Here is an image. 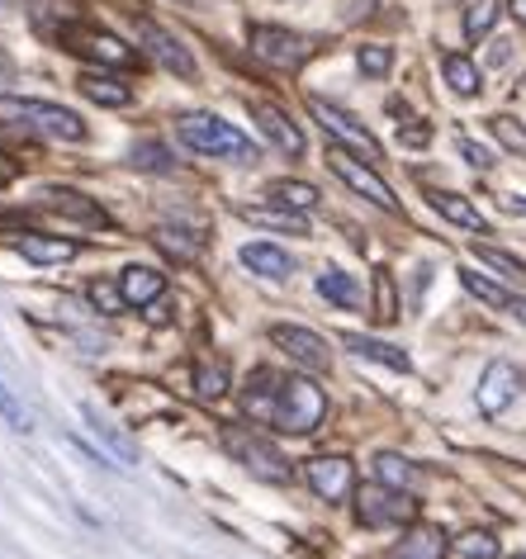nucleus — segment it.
Returning a JSON list of instances; mask_svg holds the SVG:
<instances>
[{
  "label": "nucleus",
  "mask_w": 526,
  "mask_h": 559,
  "mask_svg": "<svg viewBox=\"0 0 526 559\" xmlns=\"http://www.w3.org/2000/svg\"><path fill=\"white\" fill-rule=\"evenodd\" d=\"M0 119L5 123H20L38 138H52V143H86V119L76 109H62V105H48V100H20V95H5L0 100Z\"/></svg>",
  "instance_id": "f257e3e1"
},
{
  "label": "nucleus",
  "mask_w": 526,
  "mask_h": 559,
  "mask_svg": "<svg viewBox=\"0 0 526 559\" xmlns=\"http://www.w3.org/2000/svg\"><path fill=\"white\" fill-rule=\"evenodd\" d=\"M176 133H181V143H186V147L204 152V157H232V162H247V166L256 162L252 138L238 133L228 119L204 115V109H195V115H181V119H176Z\"/></svg>",
  "instance_id": "f03ea898"
},
{
  "label": "nucleus",
  "mask_w": 526,
  "mask_h": 559,
  "mask_svg": "<svg viewBox=\"0 0 526 559\" xmlns=\"http://www.w3.org/2000/svg\"><path fill=\"white\" fill-rule=\"evenodd\" d=\"M323 417H327V394H323V389H318L309 374H285L271 427L289 431V437H309V431H318Z\"/></svg>",
  "instance_id": "7ed1b4c3"
},
{
  "label": "nucleus",
  "mask_w": 526,
  "mask_h": 559,
  "mask_svg": "<svg viewBox=\"0 0 526 559\" xmlns=\"http://www.w3.org/2000/svg\"><path fill=\"white\" fill-rule=\"evenodd\" d=\"M224 451L238 460V465L252 469L256 479H266V484H289V479H295L289 460L275 451L266 437H256L252 427H224Z\"/></svg>",
  "instance_id": "20e7f679"
},
{
  "label": "nucleus",
  "mask_w": 526,
  "mask_h": 559,
  "mask_svg": "<svg viewBox=\"0 0 526 559\" xmlns=\"http://www.w3.org/2000/svg\"><path fill=\"white\" fill-rule=\"evenodd\" d=\"M309 115H313L318 123H323V133H327L337 147L356 152V157H366L370 166H380V162H384V147L375 143V133H370V129H366V123L356 119V115H346L342 105L318 100V95H313V100H309Z\"/></svg>",
  "instance_id": "39448f33"
},
{
  "label": "nucleus",
  "mask_w": 526,
  "mask_h": 559,
  "mask_svg": "<svg viewBox=\"0 0 526 559\" xmlns=\"http://www.w3.org/2000/svg\"><path fill=\"white\" fill-rule=\"evenodd\" d=\"M356 516L366 526H413L418 522V502L408 488H390V484H361L356 488Z\"/></svg>",
  "instance_id": "423d86ee"
},
{
  "label": "nucleus",
  "mask_w": 526,
  "mask_h": 559,
  "mask_svg": "<svg viewBox=\"0 0 526 559\" xmlns=\"http://www.w3.org/2000/svg\"><path fill=\"white\" fill-rule=\"evenodd\" d=\"M58 44L67 52H76V58H91V62H100V67H133L143 52L129 48L123 38H115L109 29H91V24H67V29L58 34Z\"/></svg>",
  "instance_id": "0eeeda50"
},
{
  "label": "nucleus",
  "mask_w": 526,
  "mask_h": 559,
  "mask_svg": "<svg viewBox=\"0 0 526 559\" xmlns=\"http://www.w3.org/2000/svg\"><path fill=\"white\" fill-rule=\"evenodd\" d=\"M327 166L337 171V180H346V190H356L361 200H370L375 209H384V214H398V200H394V190L380 180V171L370 166L366 157H356V152H346V147H332L327 152Z\"/></svg>",
  "instance_id": "6e6552de"
},
{
  "label": "nucleus",
  "mask_w": 526,
  "mask_h": 559,
  "mask_svg": "<svg viewBox=\"0 0 526 559\" xmlns=\"http://www.w3.org/2000/svg\"><path fill=\"white\" fill-rule=\"evenodd\" d=\"M252 52L275 72H299L309 62L313 44L295 29H280V24H252Z\"/></svg>",
  "instance_id": "1a4fd4ad"
},
{
  "label": "nucleus",
  "mask_w": 526,
  "mask_h": 559,
  "mask_svg": "<svg viewBox=\"0 0 526 559\" xmlns=\"http://www.w3.org/2000/svg\"><path fill=\"white\" fill-rule=\"evenodd\" d=\"M133 29H138V48L147 52L157 67H166V72H176L181 81H195V58H190V48L181 44L176 34H166L162 24H152V20H143L133 10Z\"/></svg>",
  "instance_id": "9d476101"
},
{
  "label": "nucleus",
  "mask_w": 526,
  "mask_h": 559,
  "mask_svg": "<svg viewBox=\"0 0 526 559\" xmlns=\"http://www.w3.org/2000/svg\"><path fill=\"white\" fill-rule=\"evenodd\" d=\"M303 479H309L313 493L327 498V502H346L356 493V469H351V460H346V455H313V460H303Z\"/></svg>",
  "instance_id": "9b49d317"
},
{
  "label": "nucleus",
  "mask_w": 526,
  "mask_h": 559,
  "mask_svg": "<svg viewBox=\"0 0 526 559\" xmlns=\"http://www.w3.org/2000/svg\"><path fill=\"white\" fill-rule=\"evenodd\" d=\"M271 342L280 346V352L295 360V366H303L309 374H323L332 366V352H327V342L318 337V332L309 328H295V323H275L271 328Z\"/></svg>",
  "instance_id": "f8f14e48"
},
{
  "label": "nucleus",
  "mask_w": 526,
  "mask_h": 559,
  "mask_svg": "<svg viewBox=\"0 0 526 559\" xmlns=\"http://www.w3.org/2000/svg\"><path fill=\"white\" fill-rule=\"evenodd\" d=\"M517 389H522L517 366H507V360H489V366H483V374H479V389H475L479 413H483V417L507 413L512 399H517Z\"/></svg>",
  "instance_id": "ddd939ff"
},
{
  "label": "nucleus",
  "mask_w": 526,
  "mask_h": 559,
  "mask_svg": "<svg viewBox=\"0 0 526 559\" xmlns=\"http://www.w3.org/2000/svg\"><path fill=\"white\" fill-rule=\"evenodd\" d=\"M5 242L15 247L24 261H34V265H67L81 251L72 237H48V233H10Z\"/></svg>",
  "instance_id": "4468645a"
},
{
  "label": "nucleus",
  "mask_w": 526,
  "mask_h": 559,
  "mask_svg": "<svg viewBox=\"0 0 526 559\" xmlns=\"http://www.w3.org/2000/svg\"><path fill=\"white\" fill-rule=\"evenodd\" d=\"M451 555V540L441 526H408L404 540H394L390 550H384V559H446Z\"/></svg>",
  "instance_id": "2eb2a0df"
},
{
  "label": "nucleus",
  "mask_w": 526,
  "mask_h": 559,
  "mask_svg": "<svg viewBox=\"0 0 526 559\" xmlns=\"http://www.w3.org/2000/svg\"><path fill=\"white\" fill-rule=\"evenodd\" d=\"M252 119H256V129L285 152V157H303V133H299V123L289 119L285 109H275V105H266V100H256V105H252Z\"/></svg>",
  "instance_id": "dca6fc26"
},
{
  "label": "nucleus",
  "mask_w": 526,
  "mask_h": 559,
  "mask_svg": "<svg viewBox=\"0 0 526 559\" xmlns=\"http://www.w3.org/2000/svg\"><path fill=\"white\" fill-rule=\"evenodd\" d=\"M280 384H285V374H275V370H256L252 380H247V389H242V408H247V417H252V423H275Z\"/></svg>",
  "instance_id": "f3484780"
},
{
  "label": "nucleus",
  "mask_w": 526,
  "mask_h": 559,
  "mask_svg": "<svg viewBox=\"0 0 526 559\" xmlns=\"http://www.w3.org/2000/svg\"><path fill=\"white\" fill-rule=\"evenodd\" d=\"M48 209H58V214H67V218H76V223H91V228H105V209L100 204H91L81 190H67V186H48L44 194H38Z\"/></svg>",
  "instance_id": "a211bd4d"
},
{
  "label": "nucleus",
  "mask_w": 526,
  "mask_h": 559,
  "mask_svg": "<svg viewBox=\"0 0 526 559\" xmlns=\"http://www.w3.org/2000/svg\"><path fill=\"white\" fill-rule=\"evenodd\" d=\"M76 86L86 100L95 105H105V109H123V105H133V86H123L119 76H109V72H81L76 76Z\"/></svg>",
  "instance_id": "6ab92c4d"
},
{
  "label": "nucleus",
  "mask_w": 526,
  "mask_h": 559,
  "mask_svg": "<svg viewBox=\"0 0 526 559\" xmlns=\"http://www.w3.org/2000/svg\"><path fill=\"white\" fill-rule=\"evenodd\" d=\"M238 214L247 218V223H261V228H280V233H295V237H303L309 233V218L299 214V209H289V204H242Z\"/></svg>",
  "instance_id": "aec40b11"
},
{
  "label": "nucleus",
  "mask_w": 526,
  "mask_h": 559,
  "mask_svg": "<svg viewBox=\"0 0 526 559\" xmlns=\"http://www.w3.org/2000/svg\"><path fill=\"white\" fill-rule=\"evenodd\" d=\"M119 285H123V299L138 304V309H147V304H157L166 295V275L152 271V265H129L119 275Z\"/></svg>",
  "instance_id": "412c9836"
},
{
  "label": "nucleus",
  "mask_w": 526,
  "mask_h": 559,
  "mask_svg": "<svg viewBox=\"0 0 526 559\" xmlns=\"http://www.w3.org/2000/svg\"><path fill=\"white\" fill-rule=\"evenodd\" d=\"M342 346H346V352H356L361 360H380V366H390V370H398V374L413 370V360L398 352V346L375 342V337H361V332H342Z\"/></svg>",
  "instance_id": "4be33fe9"
},
{
  "label": "nucleus",
  "mask_w": 526,
  "mask_h": 559,
  "mask_svg": "<svg viewBox=\"0 0 526 559\" xmlns=\"http://www.w3.org/2000/svg\"><path fill=\"white\" fill-rule=\"evenodd\" d=\"M242 265H247L252 275H266V280H285L289 271H295L289 251L271 247V242H247V247H242Z\"/></svg>",
  "instance_id": "5701e85b"
},
{
  "label": "nucleus",
  "mask_w": 526,
  "mask_h": 559,
  "mask_svg": "<svg viewBox=\"0 0 526 559\" xmlns=\"http://www.w3.org/2000/svg\"><path fill=\"white\" fill-rule=\"evenodd\" d=\"M432 209L441 218H451L455 228H469V233H489V218L479 214L465 194H451V190H432Z\"/></svg>",
  "instance_id": "b1692460"
},
{
  "label": "nucleus",
  "mask_w": 526,
  "mask_h": 559,
  "mask_svg": "<svg viewBox=\"0 0 526 559\" xmlns=\"http://www.w3.org/2000/svg\"><path fill=\"white\" fill-rule=\"evenodd\" d=\"M441 76H446V86L461 95V100H475V95L483 91V76H479V67L465 58V52H446L441 58Z\"/></svg>",
  "instance_id": "393cba45"
},
{
  "label": "nucleus",
  "mask_w": 526,
  "mask_h": 559,
  "mask_svg": "<svg viewBox=\"0 0 526 559\" xmlns=\"http://www.w3.org/2000/svg\"><path fill=\"white\" fill-rule=\"evenodd\" d=\"M29 20H34L44 34L58 38L67 24L81 20V5H76V0H29Z\"/></svg>",
  "instance_id": "a878e982"
},
{
  "label": "nucleus",
  "mask_w": 526,
  "mask_h": 559,
  "mask_svg": "<svg viewBox=\"0 0 526 559\" xmlns=\"http://www.w3.org/2000/svg\"><path fill=\"white\" fill-rule=\"evenodd\" d=\"M318 295L337 309H361V285H356L346 271H323L318 275Z\"/></svg>",
  "instance_id": "bb28decb"
},
{
  "label": "nucleus",
  "mask_w": 526,
  "mask_h": 559,
  "mask_svg": "<svg viewBox=\"0 0 526 559\" xmlns=\"http://www.w3.org/2000/svg\"><path fill=\"white\" fill-rule=\"evenodd\" d=\"M493 24H498V0H465L461 5V29H465L469 44L489 38Z\"/></svg>",
  "instance_id": "cd10ccee"
},
{
  "label": "nucleus",
  "mask_w": 526,
  "mask_h": 559,
  "mask_svg": "<svg viewBox=\"0 0 526 559\" xmlns=\"http://www.w3.org/2000/svg\"><path fill=\"white\" fill-rule=\"evenodd\" d=\"M81 417H86V423H91V431H95V441H105V445H109V451H115V455L123 460V465H133V460H138V451H133V441H129V437H123V431H119V427H109V423H105V417H100V413H95V408H91V403H86V408H81Z\"/></svg>",
  "instance_id": "c85d7f7f"
},
{
  "label": "nucleus",
  "mask_w": 526,
  "mask_h": 559,
  "mask_svg": "<svg viewBox=\"0 0 526 559\" xmlns=\"http://www.w3.org/2000/svg\"><path fill=\"white\" fill-rule=\"evenodd\" d=\"M375 479L390 484V488H413L418 484V465L404 460V455H394V451H380L375 455Z\"/></svg>",
  "instance_id": "c756f323"
},
{
  "label": "nucleus",
  "mask_w": 526,
  "mask_h": 559,
  "mask_svg": "<svg viewBox=\"0 0 526 559\" xmlns=\"http://www.w3.org/2000/svg\"><path fill=\"white\" fill-rule=\"evenodd\" d=\"M152 242H157L166 257H176V261H195L200 247H204V237L186 233V228H157V233H152Z\"/></svg>",
  "instance_id": "7c9ffc66"
},
{
  "label": "nucleus",
  "mask_w": 526,
  "mask_h": 559,
  "mask_svg": "<svg viewBox=\"0 0 526 559\" xmlns=\"http://www.w3.org/2000/svg\"><path fill=\"white\" fill-rule=\"evenodd\" d=\"M271 200L299 209V214H309V209H318V190L309 186V180H275V186H271Z\"/></svg>",
  "instance_id": "2f4dec72"
},
{
  "label": "nucleus",
  "mask_w": 526,
  "mask_h": 559,
  "mask_svg": "<svg viewBox=\"0 0 526 559\" xmlns=\"http://www.w3.org/2000/svg\"><path fill=\"white\" fill-rule=\"evenodd\" d=\"M461 285H465V289H469V295H475V299H483V304H489V309H507V304H512V289H503V285H493V280H489V275L469 271V265H465V271H461Z\"/></svg>",
  "instance_id": "473e14b6"
},
{
  "label": "nucleus",
  "mask_w": 526,
  "mask_h": 559,
  "mask_svg": "<svg viewBox=\"0 0 526 559\" xmlns=\"http://www.w3.org/2000/svg\"><path fill=\"white\" fill-rule=\"evenodd\" d=\"M489 133H493L507 152H517V157H526V123H517L512 115H493V119H489Z\"/></svg>",
  "instance_id": "72a5a7b5"
},
{
  "label": "nucleus",
  "mask_w": 526,
  "mask_h": 559,
  "mask_svg": "<svg viewBox=\"0 0 526 559\" xmlns=\"http://www.w3.org/2000/svg\"><path fill=\"white\" fill-rule=\"evenodd\" d=\"M479 251V261L483 265H493L503 280H512V285H526V261H517V257H507V251H498V247H475Z\"/></svg>",
  "instance_id": "f704fd0d"
},
{
  "label": "nucleus",
  "mask_w": 526,
  "mask_h": 559,
  "mask_svg": "<svg viewBox=\"0 0 526 559\" xmlns=\"http://www.w3.org/2000/svg\"><path fill=\"white\" fill-rule=\"evenodd\" d=\"M455 555L461 559H498V536L493 531H465V536L455 540Z\"/></svg>",
  "instance_id": "c9c22d12"
},
{
  "label": "nucleus",
  "mask_w": 526,
  "mask_h": 559,
  "mask_svg": "<svg viewBox=\"0 0 526 559\" xmlns=\"http://www.w3.org/2000/svg\"><path fill=\"white\" fill-rule=\"evenodd\" d=\"M133 166H138V171L166 176V171H176V157H171V152H166L162 143H138V147H133Z\"/></svg>",
  "instance_id": "e433bc0d"
},
{
  "label": "nucleus",
  "mask_w": 526,
  "mask_h": 559,
  "mask_svg": "<svg viewBox=\"0 0 526 559\" xmlns=\"http://www.w3.org/2000/svg\"><path fill=\"white\" fill-rule=\"evenodd\" d=\"M86 299H91L100 313H109V318L129 309V299H123V285H109V280H95V285L86 289Z\"/></svg>",
  "instance_id": "4c0bfd02"
},
{
  "label": "nucleus",
  "mask_w": 526,
  "mask_h": 559,
  "mask_svg": "<svg viewBox=\"0 0 526 559\" xmlns=\"http://www.w3.org/2000/svg\"><path fill=\"white\" fill-rule=\"evenodd\" d=\"M195 394H200L204 403L224 399V394H228V370H224V366H195Z\"/></svg>",
  "instance_id": "58836bf2"
},
{
  "label": "nucleus",
  "mask_w": 526,
  "mask_h": 559,
  "mask_svg": "<svg viewBox=\"0 0 526 559\" xmlns=\"http://www.w3.org/2000/svg\"><path fill=\"white\" fill-rule=\"evenodd\" d=\"M0 423H5L10 431H34V423H29V413H24V403L10 394L5 384H0Z\"/></svg>",
  "instance_id": "ea45409f"
},
{
  "label": "nucleus",
  "mask_w": 526,
  "mask_h": 559,
  "mask_svg": "<svg viewBox=\"0 0 526 559\" xmlns=\"http://www.w3.org/2000/svg\"><path fill=\"white\" fill-rule=\"evenodd\" d=\"M375 318H380V323H394V318H398V295H394V280L390 275H375Z\"/></svg>",
  "instance_id": "a19ab883"
},
{
  "label": "nucleus",
  "mask_w": 526,
  "mask_h": 559,
  "mask_svg": "<svg viewBox=\"0 0 526 559\" xmlns=\"http://www.w3.org/2000/svg\"><path fill=\"white\" fill-rule=\"evenodd\" d=\"M356 62H361V72L366 76H384L394 67V52L390 48H380V44H366L361 52H356Z\"/></svg>",
  "instance_id": "79ce46f5"
},
{
  "label": "nucleus",
  "mask_w": 526,
  "mask_h": 559,
  "mask_svg": "<svg viewBox=\"0 0 526 559\" xmlns=\"http://www.w3.org/2000/svg\"><path fill=\"white\" fill-rule=\"evenodd\" d=\"M461 157L475 166V171H489V166H493V152H489V147H479L475 138H461Z\"/></svg>",
  "instance_id": "37998d69"
},
{
  "label": "nucleus",
  "mask_w": 526,
  "mask_h": 559,
  "mask_svg": "<svg viewBox=\"0 0 526 559\" xmlns=\"http://www.w3.org/2000/svg\"><path fill=\"white\" fill-rule=\"evenodd\" d=\"M507 313H512V318H517V323L526 328V299H517V295H512V304H507Z\"/></svg>",
  "instance_id": "c03bdc74"
},
{
  "label": "nucleus",
  "mask_w": 526,
  "mask_h": 559,
  "mask_svg": "<svg viewBox=\"0 0 526 559\" xmlns=\"http://www.w3.org/2000/svg\"><path fill=\"white\" fill-rule=\"evenodd\" d=\"M507 15L517 24H526V0H507Z\"/></svg>",
  "instance_id": "a18cd8bd"
},
{
  "label": "nucleus",
  "mask_w": 526,
  "mask_h": 559,
  "mask_svg": "<svg viewBox=\"0 0 526 559\" xmlns=\"http://www.w3.org/2000/svg\"><path fill=\"white\" fill-rule=\"evenodd\" d=\"M503 209H512V214H522V218H526V200H522V194H507Z\"/></svg>",
  "instance_id": "49530a36"
},
{
  "label": "nucleus",
  "mask_w": 526,
  "mask_h": 559,
  "mask_svg": "<svg viewBox=\"0 0 526 559\" xmlns=\"http://www.w3.org/2000/svg\"><path fill=\"white\" fill-rule=\"evenodd\" d=\"M10 176H15V166H10V157H5V152H0V186H5Z\"/></svg>",
  "instance_id": "de8ad7c7"
},
{
  "label": "nucleus",
  "mask_w": 526,
  "mask_h": 559,
  "mask_svg": "<svg viewBox=\"0 0 526 559\" xmlns=\"http://www.w3.org/2000/svg\"><path fill=\"white\" fill-rule=\"evenodd\" d=\"M507 48H512V44H493V67H503V62H507Z\"/></svg>",
  "instance_id": "09e8293b"
},
{
  "label": "nucleus",
  "mask_w": 526,
  "mask_h": 559,
  "mask_svg": "<svg viewBox=\"0 0 526 559\" xmlns=\"http://www.w3.org/2000/svg\"><path fill=\"white\" fill-rule=\"evenodd\" d=\"M10 76V58H5V52H0V81H5Z\"/></svg>",
  "instance_id": "8fccbe9b"
},
{
  "label": "nucleus",
  "mask_w": 526,
  "mask_h": 559,
  "mask_svg": "<svg viewBox=\"0 0 526 559\" xmlns=\"http://www.w3.org/2000/svg\"><path fill=\"white\" fill-rule=\"evenodd\" d=\"M512 559H526V555H512Z\"/></svg>",
  "instance_id": "3c124183"
},
{
  "label": "nucleus",
  "mask_w": 526,
  "mask_h": 559,
  "mask_svg": "<svg viewBox=\"0 0 526 559\" xmlns=\"http://www.w3.org/2000/svg\"><path fill=\"white\" fill-rule=\"evenodd\" d=\"M522 86H526V81H522Z\"/></svg>",
  "instance_id": "603ef678"
}]
</instances>
